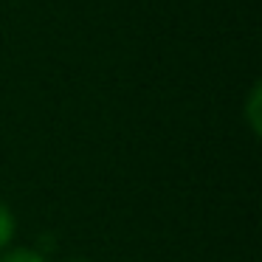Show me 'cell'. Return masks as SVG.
<instances>
[{"label": "cell", "instance_id": "277c9868", "mask_svg": "<svg viewBox=\"0 0 262 262\" xmlns=\"http://www.w3.org/2000/svg\"><path fill=\"white\" fill-rule=\"evenodd\" d=\"M65 262H93V259H85V256H71V259H65Z\"/></svg>", "mask_w": 262, "mask_h": 262}, {"label": "cell", "instance_id": "6da1fadb", "mask_svg": "<svg viewBox=\"0 0 262 262\" xmlns=\"http://www.w3.org/2000/svg\"><path fill=\"white\" fill-rule=\"evenodd\" d=\"M245 121H248V127H251L254 136L262 133V85L259 82L251 88L248 99H245Z\"/></svg>", "mask_w": 262, "mask_h": 262}, {"label": "cell", "instance_id": "7a4b0ae2", "mask_svg": "<svg viewBox=\"0 0 262 262\" xmlns=\"http://www.w3.org/2000/svg\"><path fill=\"white\" fill-rule=\"evenodd\" d=\"M14 231H17V220H14L12 209H9L3 200H0V251L9 248V243H12Z\"/></svg>", "mask_w": 262, "mask_h": 262}, {"label": "cell", "instance_id": "3957f363", "mask_svg": "<svg viewBox=\"0 0 262 262\" xmlns=\"http://www.w3.org/2000/svg\"><path fill=\"white\" fill-rule=\"evenodd\" d=\"M0 262H46V256L34 248H3Z\"/></svg>", "mask_w": 262, "mask_h": 262}]
</instances>
